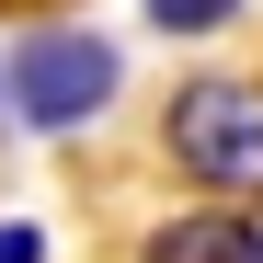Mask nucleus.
<instances>
[{
	"mask_svg": "<svg viewBox=\"0 0 263 263\" xmlns=\"http://www.w3.org/2000/svg\"><path fill=\"white\" fill-rule=\"evenodd\" d=\"M115 80H126L115 34H92V23H34L23 46H12V69H0V103H12L23 126H46V138H69V126H92L115 103Z\"/></svg>",
	"mask_w": 263,
	"mask_h": 263,
	"instance_id": "1",
	"label": "nucleus"
},
{
	"mask_svg": "<svg viewBox=\"0 0 263 263\" xmlns=\"http://www.w3.org/2000/svg\"><path fill=\"white\" fill-rule=\"evenodd\" d=\"M160 149L183 160L206 195H263V80H240V69L183 80L172 115H160Z\"/></svg>",
	"mask_w": 263,
	"mask_h": 263,
	"instance_id": "2",
	"label": "nucleus"
},
{
	"mask_svg": "<svg viewBox=\"0 0 263 263\" xmlns=\"http://www.w3.org/2000/svg\"><path fill=\"white\" fill-rule=\"evenodd\" d=\"M149 263H263V229L229 206H195V217H160L149 229Z\"/></svg>",
	"mask_w": 263,
	"mask_h": 263,
	"instance_id": "3",
	"label": "nucleus"
},
{
	"mask_svg": "<svg viewBox=\"0 0 263 263\" xmlns=\"http://www.w3.org/2000/svg\"><path fill=\"white\" fill-rule=\"evenodd\" d=\"M138 12L160 34H217V23H240V0H138Z\"/></svg>",
	"mask_w": 263,
	"mask_h": 263,
	"instance_id": "4",
	"label": "nucleus"
},
{
	"mask_svg": "<svg viewBox=\"0 0 263 263\" xmlns=\"http://www.w3.org/2000/svg\"><path fill=\"white\" fill-rule=\"evenodd\" d=\"M0 263H46V229H23V217H0Z\"/></svg>",
	"mask_w": 263,
	"mask_h": 263,
	"instance_id": "5",
	"label": "nucleus"
}]
</instances>
